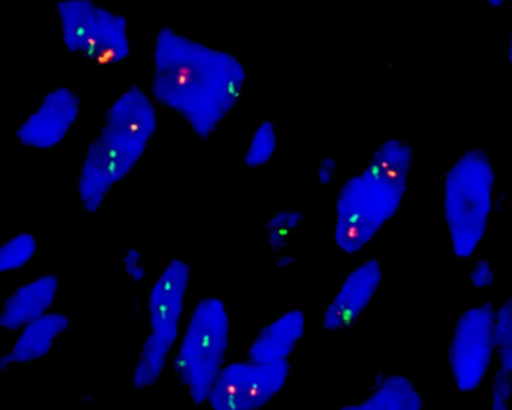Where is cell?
I'll use <instances>...</instances> for the list:
<instances>
[{"mask_svg":"<svg viewBox=\"0 0 512 410\" xmlns=\"http://www.w3.org/2000/svg\"><path fill=\"white\" fill-rule=\"evenodd\" d=\"M116 182L119 181L109 154L94 140L86 152L77 187L83 208L91 214L97 212Z\"/></svg>","mask_w":512,"mask_h":410,"instance_id":"9a60e30c","label":"cell"},{"mask_svg":"<svg viewBox=\"0 0 512 410\" xmlns=\"http://www.w3.org/2000/svg\"><path fill=\"white\" fill-rule=\"evenodd\" d=\"M37 253V239L32 233L23 232L5 242L0 248V271L10 272L23 268Z\"/></svg>","mask_w":512,"mask_h":410,"instance_id":"ac0fdd59","label":"cell"},{"mask_svg":"<svg viewBox=\"0 0 512 410\" xmlns=\"http://www.w3.org/2000/svg\"><path fill=\"white\" fill-rule=\"evenodd\" d=\"M230 343V317L221 299H202L194 308L181 347L178 364L191 400L205 403L224 368Z\"/></svg>","mask_w":512,"mask_h":410,"instance_id":"277c9868","label":"cell"},{"mask_svg":"<svg viewBox=\"0 0 512 410\" xmlns=\"http://www.w3.org/2000/svg\"><path fill=\"white\" fill-rule=\"evenodd\" d=\"M335 173H337V161L334 157H326L320 161L317 167V179L323 187H328L334 182Z\"/></svg>","mask_w":512,"mask_h":410,"instance_id":"cb8c5ba5","label":"cell"},{"mask_svg":"<svg viewBox=\"0 0 512 410\" xmlns=\"http://www.w3.org/2000/svg\"><path fill=\"white\" fill-rule=\"evenodd\" d=\"M512 374L497 370L491 386V409L506 410L511 406Z\"/></svg>","mask_w":512,"mask_h":410,"instance_id":"44dd1931","label":"cell"},{"mask_svg":"<svg viewBox=\"0 0 512 410\" xmlns=\"http://www.w3.org/2000/svg\"><path fill=\"white\" fill-rule=\"evenodd\" d=\"M71 320L64 313H46L25 326L13 349L4 356L0 367L28 364L49 355L55 341L70 328Z\"/></svg>","mask_w":512,"mask_h":410,"instance_id":"5bb4252c","label":"cell"},{"mask_svg":"<svg viewBox=\"0 0 512 410\" xmlns=\"http://www.w3.org/2000/svg\"><path fill=\"white\" fill-rule=\"evenodd\" d=\"M301 223L302 214L299 211H283L274 215L266 226L269 233V245H271L272 250L280 251L283 248L280 236L283 233H292Z\"/></svg>","mask_w":512,"mask_h":410,"instance_id":"ffe728a7","label":"cell"},{"mask_svg":"<svg viewBox=\"0 0 512 410\" xmlns=\"http://www.w3.org/2000/svg\"><path fill=\"white\" fill-rule=\"evenodd\" d=\"M496 190V172L481 149L464 152L443 181V220L452 253L460 259L473 256L490 224Z\"/></svg>","mask_w":512,"mask_h":410,"instance_id":"3957f363","label":"cell"},{"mask_svg":"<svg viewBox=\"0 0 512 410\" xmlns=\"http://www.w3.org/2000/svg\"><path fill=\"white\" fill-rule=\"evenodd\" d=\"M122 263H124L125 274H127L131 280L136 281V283L145 280L146 269L145 266H143V256L140 250H137V248L128 250L127 253L124 254Z\"/></svg>","mask_w":512,"mask_h":410,"instance_id":"7402d4cb","label":"cell"},{"mask_svg":"<svg viewBox=\"0 0 512 410\" xmlns=\"http://www.w3.org/2000/svg\"><path fill=\"white\" fill-rule=\"evenodd\" d=\"M290 374L289 359L259 364L242 361L224 365L209 394L217 410H256L280 394Z\"/></svg>","mask_w":512,"mask_h":410,"instance_id":"9c48e42d","label":"cell"},{"mask_svg":"<svg viewBox=\"0 0 512 410\" xmlns=\"http://www.w3.org/2000/svg\"><path fill=\"white\" fill-rule=\"evenodd\" d=\"M508 56H509V64H511V74H512V35H511V43H509Z\"/></svg>","mask_w":512,"mask_h":410,"instance_id":"4316f807","label":"cell"},{"mask_svg":"<svg viewBox=\"0 0 512 410\" xmlns=\"http://www.w3.org/2000/svg\"><path fill=\"white\" fill-rule=\"evenodd\" d=\"M382 281L383 269L379 260L370 259L356 266L347 274L329 302L323 316V326L329 331H337L350 317L358 319L379 292Z\"/></svg>","mask_w":512,"mask_h":410,"instance_id":"8fae6325","label":"cell"},{"mask_svg":"<svg viewBox=\"0 0 512 410\" xmlns=\"http://www.w3.org/2000/svg\"><path fill=\"white\" fill-rule=\"evenodd\" d=\"M494 317L493 307L482 304L464 311L455 323L449 344V367L458 391L473 392L487 377L496 356Z\"/></svg>","mask_w":512,"mask_h":410,"instance_id":"ba28073f","label":"cell"},{"mask_svg":"<svg viewBox=\"0 0 512 410\" xmlns=\"http://www.w3.org/2000/svg\"><path fill=\"white\" fill-rule=\"evenodd\" d=\"M425 401L415 383L401 374L383 377L376 388L359 403L344 406L346 410H421Z\"/></svg>","mask_w":512,"mask_h":410,"instance_id":"2e32d148","label":"cell"},{"mask_svg":"<svg viewBox=\"0 0 512 410\" xmlns=\"http://www.w3.org/2000/svg\"><path fill=\"white\" fill-rule=\"evenodd\" d=\"M59 28L65 47L73 55L109 62L131 52L128 23L122 14L100 7L94 0H59Z\"/></svg>","mask_w":512,"mask_h":410,"instance_id":"8992f818","label":"cell"},{"mask_svg":"<svg viewBox=\"0 0 512 410\" xmlns=\"http://www.w3.org/2000/svg\"><path fill=\"white\" fill-rule=\"evenodd\" d=\"M59 280L47 274L19 287L5 302L0 314V325L8 331H17L44 316L58 296Z\"/></svg>","mask_w":512,"mask_h":410,"instance_id":"7c38bea8","label":"cell"},{"mask_svg":"<svg viewBox=\"0 0 512 410\" xmlns=\"http://www.w3.org/2000/svg\"><path fill=\"white\" fill-rule=\"evenodd\" d=\"M305 325L307 320H305L304 311H286L259 332L248 350V359L259 364H271V362L289 359L299 341L304 337Z\"/></svg>","mask_w":512,"mask_h":410,"instance_id":"4fadbf2b","label":"cell"},{"mask_svg":"<svg viewBox=\"0 0 512 410\" xmlns=\"http://www.w3.org/2000/svg\"><path fill=\"white\" fill-rule=\"evenodd\" d=\"M277 142V127L274 122L263 121L254 131L253 139L245 152V167L256 169V167L268 164L277 152Z\"/></svg>","mask_w":512,"mask_h":410,"instance_id":"e0dca14e","label":"cell"},{"mask_svg":"<svg viewBox=\"0 0 512 410\" xmlns=\"http://www.w3.org/2000/svg\"><path fill=\"white\" fill-rule=\"evenodd\" d=\"M157 127L154 101L137 86L128 88L109 107L95 142L109 154L118 181L127 178L137 166Z\"/></svg>","mask_w":512,"mask_h":410,"instance_id":"52a82bcc","label":"cell"},{"mask_svg":"<svg viewBox=\"0 0 512 410\" xmlns=\"http://www.w3.org/2000/svg\"><path fill=\"white\" fill-rule=\"evenodd\" d=\"M370 169L344 182L335 202L334 239L343 253H359L398 214L413 163L409 143L383 142L371 158Z\"/></svg>","mask_w":512,"mask_h":410,"instance_id":"7a4b0ae2","label":"cell"},{"mask_svg":"<svg viewBox=\"0 0 512 410\" xmlns=\"http://www.w3.org/2000/svg\"><path fill=\"white\" fill-rule=\"evenodd\" d=\"M293 257L289 256V254H284V256L278 257L277 265L281 266V268H286V266H290L293 263Z\"/></svg>","mask_w":512,"mask_h":410,"instance_id":"d4e9b609","label":"cell"},{"mask_svg":"<svg viewBox=\"0 0 512 410\" xmlns=\"http://www.w3.org/2000/svg\"><path fill=\"white\" fill-rule=\"evenodd\" d=\"M470 281L478 289H488V287H491L494 281V271L490 260L481 259L476 262V265L470 271Z\"/></svg>","mask_w":512,"mask_h":410,"instance_id":"603a6c76","label":"cell"},{"mask_svg":"<svg viewBox=\"0 0 512 410\" xmlns=\"http://www.w3.org/2000/svg\"><path fill=\"white\" fill-rule=\"evenodd\" d=\"M79 115V95L73 89L62 86L46 95L37 110L20 125L17 139L29 148H53L67 137Z\"/></svg>","mask_w":512,"mask_h":410,"instance_id":"30bf717a","label":"cell"},{"mask_svg":"<svg viewBox=\"0 0 512 410\" xmlns=\"http://www.w3.org/2000/svg\"><path fill=\"white\" fill-rule=\"evenodd\" d=\"M188 284L190 268L184 260L173 259L152 287L149 296L151 332L133 374L137 389L154 386L166 368L170 352L178 341Z\"/></svg>","mask_w":512,"mask_h":410,"instance_id":"5b68a950","label":"cell"},{"mask_svg":"<svg viewBox=\"0 0 512 410\" xmlns=\"http://www.w3.org/2000/svg\"><path fill=\"white\" fill-rule=\"evenodd\" d=\"M487 2L491 5V7H502L506 0H487Z\"/></svg>","mask_w":512,"mask_h":410,"instance_id":"484cf974","label":"cell"},{"mask_svg":"<svg viewBox=\"0 0 512 410\" xmlns=\"http://www.w3.org/2000/svg\"><path fill=\"white\" fill-rule=\"evenodd\" d=\"M494 341H496L497 370L512 374V317L505 305H500L494 317Z\"/></svg>","mask_w":512,"mask_h":410,"instance_id":"d6986e66","label":"cell"},{"mask_svg":"<svg viewBox=\"0 0 512 410\" xmlns=\"http://www.w3.org/2000/svg\"><path fill=\"white\" fill-rule=\"evenodd\" d=\"M247 71L232 53L199 43L172 28L155 34L152 95L181 115L197 136H211L238 103Z\"/></svg>","mask_w":512,"mask_h":410,"instance_id":"6da1fadb","label":"cell"}]
</instances>
